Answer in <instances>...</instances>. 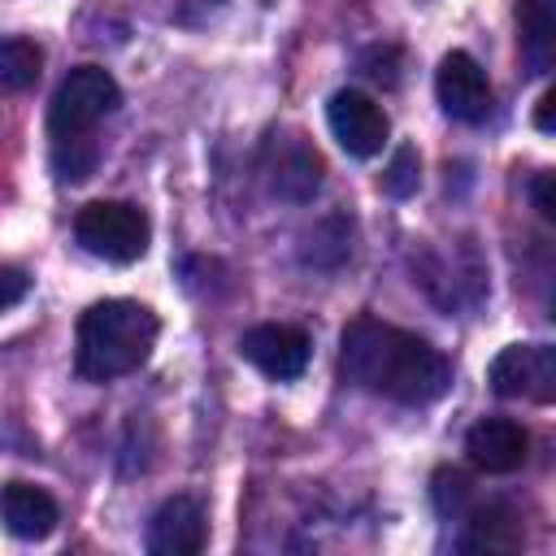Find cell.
Returning <instances> with one entry per match:
<instances>
[{
  "label": "cell",
  "mask_w": 556,
  "mask_h": 556,
  "mask_svg": "<svg viewBox=\"0 0 556 556\" xmlns=\"http://www.w3.org/2000/svg\"><path fill=\"white\" fill-rule=\"evenodd\" d=\"M339 369L361 391L395 404H430L452 382V365L434 343L378 317H356L343 326Z\"/></svg>",
  "instance_id": "1"
},
{
  "label": "cell",
  "mask_w": 556,
  "mask_h": 556,
  "mask_svg": "<svg viewBox=\"0 0 556 556\" xmlns=\"http://www.w3.org/2000/svg\"><path fill=\"white\" fill-rule=\"evenodd\" d=\"M156 313L139 300H100L78 317V348L74 365L87 382H113L135 374L156 343Z\"/></svg>",
  "instance_id": "2"
},
{
  "label": "cell",
  "mask_w": 556,
  "mask_h": 556,
  "mask_svg": "<svg viewBox=\"0 0 556 556\" xmlns=\"http://www.w3.org/2000/svg\"><path fill=\"white\" fill-rule=\"evenodd\" d=\"M117 104H122V91H117V83H113L109 70H100V65L70 70L61 78L52 104H48V135H52V143L91 139L96 122L109 117Z\"/></svg>",
  "instance_id": "3"
},
{
  "label": "cell",
  "mask_w": 556,
  "mask_h": 556,
  "mask_svg": "<svg viewBox=\"0 0 556 556\" xmlns=\"http://www.w3.org/2000/svg\"><path fill=\"white\" fill-rule=\"evenodd\" d=\"M74 239L91 256H100V261L130 265V261H139L148 252L152 226H148V217H143L139 204H126V200H91L74 217Z\"/></svg>",
  "instance_id": "4"
},
{
  "label": "cell",
  "mask_w": 556,
  "mask_h": 556,
  "mask_svg": "<svg viewBox=\"0 0 556 556\" xmlns=\"http://www.w3.org/2000/svg\"><path fill=\"white\" fill-rule=\"evenodd\" d=\"M486 382L504 400L552 404L556 400V348H547V343H513L491 361Z\"/></svg>",
  "instance_id": "5"
},
{
  "label": "cell",
  "mask_w": 556,
  "mask_h": 556,
  "mask_svg": "<svg viewBox=\"0 0 556 556\" xmlns=\"http://www.w3.org/2000/svg\"><path fill=\"white\" fill-rule=\"evenodd\" d=\"M261 174H265V187L274 195H282L291 204H304L321 187V156L304 135L278 130L261 148Z\"/></svg>",
  "instance_id": "6"
},
{
  "label": "cell",
  "mask_w": 556,
  "mask_h": 556,
  "mask_svg": "<svg viewBox=\"0 0 556 556\" xmlns=\"http://www.w3.org/2000/svg\"><path fill=\"white\" fill-rule=\"evenodd\" d=\"M326 122H330V135L339 139V148L348 156H361V161L378 156L387 135H391L382 104H374L365 91H334L326 104Z\"/></svg>",
  "instance_id": "7"
},
{
  "label": "cell",
  "mask_w": 556,
  "mask_h": 556,
  "mask_svg": "<svg viewBox=\"0 0 556 556\" xmlns=\"http://www.w3.org/2000/svg\"><path fill=\"white\" fill-rule=\"evenodd\" d=\"M434 91L447 117L456 122H482L491 113V83L486 70L469 52H447L434 70Z\"/></svg>",
  "instance_id": "8"
},
{
  "label": "cell",
  "mask_w": 556,
  "mask_h": 556,
  "mask_svg": "<svg viewBox=\"0 0 556 556\" xmlns=\"http://www.w3.org/2000/svg\"><path fill=\"white\" fill-rule=\"evenodd\" d=\"M239 352L265 378L287 382V378H300L304 365H308V334L295 330V326H282V321H265V326H252L239 339Z\"/></svg>",
  "instance_id": "9"
},
{
  "label": "cell",
  "mask_w": 556,
  "mask_h": 556,
  "mask_svg": "<svg viewBox=\"0 0 556 556\" xmlns=\"http://www.w3.org/2000/svg\"><path fill=\"white\" fill-rule=\"evenodd\" d=\"M208 539V521L195 495H169L148 521V552L152 556H195Z\"/></svg>",
  "instance_id": "10"
},
{
  "label": "cell",
  "mask_w": 556,
  "mask_h": 556,
  "mask_svg": "<svg viewBox=\"0 0 556 556\" xmlns=\"http://www.w3.org/2000/svg\"><path fill=\"white\" fill-rule=\"evenodd\" d=\"M465 452L482 473H513L530 456V434L508 417H482L465 434Z\"/></svg>",
  "instance_id": "11"
},
{
  "label": "cell",
  "mask_w": 556,
  "mask_h": 556,
  "mask_svg": "<svg viewBox=\"0 0 556 556\" xmlns=\"http://www.w3.org/2000/svg\"><path fill=\"white\" fill-rule=\"evenodd\" d=\"M0 521H4V530L13 539H30L35 543V539H48L56 530L61 508H56V500L43 486H35V482H9L0 491Z\"/></svg>",
  "instance_id": "12"
},
{
  "label": "cell",
  "mask_w": 556,
  "mask_h": 556,
  "mask_svg": "<svg viewBox=\"0 0 556 556\" xmlns=\"http://www.w3.org/2000/svg\"><path fill=\"white\" fill-rule=\"evenodd\" d=\"M517 22H521V56H526L530 74H547L552 52H556V13H552V0H521L517 4Z\"/></svg>",
  "instance_id": "13"
},
{
  "label": "cell",
  "mask_w": 556,
  "mask_h": 556,
  "mask_svg": "<svg viewBox=\"0 0 556 556\" xmlns=\"http://www.w3.org/2000/svg\"><path fill=\"white\" fill-rule=\"evenodd\" d=\"M465 552H513L521 547V521L508 508H486L469 517V530L460 539Z\"/></svg>",
  "instance_id": "14"
},
{
  "label": "cell",
  "mask_w": 556,
  "mask_h": 556,
  "mask_svg": "<svg viewBox=\"0 0 556 556\" xmlns=\"http://www.w3.org/2000/svg\"><path fill=\"white\" fill-rule=\"evenodd\" d=\"M39 70H43V48L35 39H22V35L0 39V91L9 96L30 91L39 83Z\"/></svg>",
  "instance_id": "15"
},
{
  "label": "cell",
  "mask_w": 556,
  "mask_h": 556,
  "mask_svg": "<svg viewBox=\"0 0 556 556\" xmlns=\"http://www.w3.org/2000/svg\"><path fill=\"white\" fill-rule=\"evenodd\" d=\"M96 139H65V143H52V169L61 182H87L91 169H96Z\"/></svg>",
  "instance_id": "16"
},
{
  "label": "cell",
  "mask_w": 556,
  "mask_h": 556,
  "mask_svg": "<svg viewBox=\"0 0 556 556\" xmlns=\"http://www.w3.org/2000/svg\"><path fill=\"white\" fill-rule=\"evenodd\" d=\"M417 178H421V161H417V148H395V156H391V165H387V174H382V191L387 195H395V200H404V195H413L417 191Z\"/></svg>",
  "instance_id": "17"
},
{
  "label": "cell",
  "mask_w": 556,
  "mask_h": 556,
  "mask_svg": "<svg viewBox=\"0 0 556 556\" xmlns=\"http://www.w3.org/2000/svg\"><path fill=\"white\" fill-rule=\"evenodd\" d=\"M356 70H361L365 78L382 83V87H395V83H400V48H395V43H374V48L361 52Z\"/></svg>",
  "instance_id": "18"
},
{
  "label": "cell",
  "mask_w": 556,
  "mask_h": 556,
  "mask_svg": "<svg viewBox=\"0 0 556 556\" xmlns=\"http://www.w3.org/2000/svg\"><path fill=\"white\" fill-rule=\"evenodd\" d=\"M434 504L443 517H460L469 504V478L460 469H439L434 473Z\"/></svg>",
  "instance_id": "19"
},
{
  "label": "cell",
  "mask_w": 556,
  "mask_h": 556,
  "mask_svg": "<svg viewBox=\"0 0 556 556\" xmlns=\"http://www.w3.org/2000/svg\"><path fill=\"white\" fill-rule=\"evenodd\" d=\"M26 287H30V278H26L22 269L0 265V313H4V308H13V304L26 295Z\"/></svg>",
  "instance_id": "20"
},
{
  "label": "cell",
  "mask_w": 556,
  "mask_h": 556,
  "mask_svg": "<svg viewBox=\"0 0 556 556\" xmlns=\"http://www.w3.org/2000/svg\"><path fill=\"white\" fill-rule=\"evenodd\" d=\"M530 200H534V208H539V217H556V191H552V174H534V182H530Z\"/></svg>",
  "instance_id": "21"
},
{
  "label": "cell",
  "mask_w": 556,
  "mask_h": 556,
  "mask_svg": "<svg viewBox=\"0 0 556 556\" xmlns=\"http://www.w3.org/2000/svg\"><path fill=\"white\" fill-rule=\"evenodd\" d=\"M552 104H556V96H552V91H543V96H539V109H534V126H539L543 135L552 130Z\"/></svg>",
  "instance_id": "22"
}]
</instances>
